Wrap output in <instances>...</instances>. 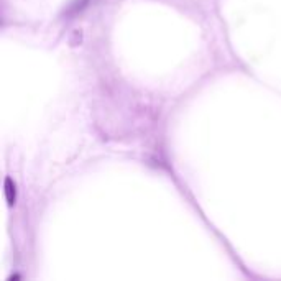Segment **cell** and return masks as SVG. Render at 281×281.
Here are the masks:
<instances>
[{"mask_svg": "<svg viewBox=\"0 0 281 281\" xmlns=\"http://www.w3.org/2000/svg\"><path fill=\"white\" fill-rule=\"evenodd\" d=\"M5 198H7V204L10 207L15 206L17 202V188L15 182H13L10 178H5Z\"/></svg>", "mask_w": 281, "mask_h": 281, "instance_id": "obj_1", "label": "cell"}]
</instances>
